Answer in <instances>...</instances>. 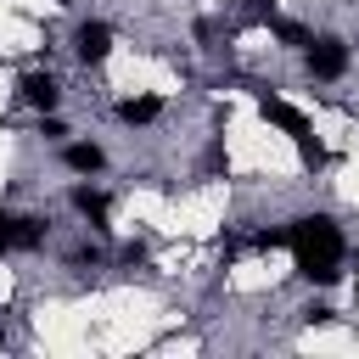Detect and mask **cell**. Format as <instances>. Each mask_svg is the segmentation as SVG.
<instances>
[{"label": "cell", "instance_id": "1", "mask_svg": "<svg viewBox=\"0 0 359 359\" xmlns=\"http://www.w3.org/2000/svg\"><path fill=\"white\" fill-rule=\"evenodd\" d=\"M292 258H297V275L314 280V286H331L342 275V230L337 219L325 213H309L292 224Z\"/></svg>", "mask_w": 359, "mask_h": 359}, {"label": "cell", "instance_id": "2", "mask_svg": "<svg viewBox=\"0 0 359 359\" xmlns=\"http://www.w3.org/2000/svg\"><path fill=\"white\" fill-rule=\"evenodd\" d=\"M258 112H264L269 123H280V129H286V135L297 140V151H303V163H314V168L325 163V146L314 140V123H309V118H303V112H297L292 101H280V95H264V101H258Z\"/></svg>", "mask_w": 359, "mask_h": 359}, {"label": "cell", "instance_id": "3", "mask_svg": "<svg viewBox=\"0 0 359 359\" xmlns=\"http://www.w3.org/2000/svg\"><path fill=\"white\" fill-rule=\"evenodd\" d=\"M309 73L314 79H342L348 73V45L342 39H314L309 45Z\"/></svg>", "mask_w": 359, "mask_h": 359}, {"label": "cell", "instance_id": "4", "mask_svg": "<svg viewBox=\"0 0 359 359\" xmlns=\"http://www.w3.org/2000/svg\"><path fill=\"white\" fill-rule=\"evenodd\" d=\"M73 50H79V62H84V67L107 62V50H112V28H107V22H79V34H73Z\"/></svg>", "mask_w": 359, "mask_h": 359}, {"label": "cell", "instance_id": "5", "mask_svg": "<svg viewBox=\"0 0 359 359\" xmlns=\"http://www.w3.org/2000/svg\"><path fill=\"white\" fill-rule=\"evenodd\" d=\"M17 95H22L28 107H39V112H50V107L62 101V90H56V79H50V73H22Z\"/></svg>", "mask_w": 359, "mask_h": 359}, {"label": "cell", "instance_id": "6", "mask_svg": "<svg viewBox=\"0 0 359 359\" xmlns=\"http://www.w3.org/2000/svg\"><path fill=\"white\" fill-rule=\"evenodd\" d=\"M73 208H79L95 230L107 224V191H95V185H73Z\"/></svg>", "mask_w": 359, "mask_h": 359}, {"label": "cell", "instance_id": "7", "mask_svg": "<svg viewBox=\"0 0 359 359\" xmlns=\"http://www.w3.org/2000/svg\"><path fill=\"white\" fill-rule=\"evenodd\" d=\"M118 118H123V123H157V118H163V101H157V95H129V101L118 107Z\"/></svg>", "mask_w": 359, "mask_h": 359}, {"label": "cell", "instance_id": "8", "mask_svg": "<svg viewBox=\"0 0 359 359\" xmlns=\"http://www.w3.org/2000/svg\"><path fill=\"white\" fill-rule=\"evenodd\" d=\"M62 163H67L73 174H101V163H107V157H101V146L79 140V146H67V151H62Z\"/></svg>", "mask_w": 359, "mask_h": 359}, {"label": "cell", "instance_id": "9", "mask_svg": "<svg viewBox=\"0 0 359 359\" xmlns=\"http://www.w3.org/2000/svg\"><path fill=\"white\" fill-rule=\"evenodd\" d=\"M39 241H45V219H34V213H22V219H17V247L28 252V247H39Z\"/></svg>", "mask_w": 359, "mask_h": 359}, {"label": "cell", "instance_id": "10", "mask_svg": "<svg viewBox=\"0 0 359 359\" xmlns=\"http://www.w3.org/2000/svg\"><path fill=\"white\" fill-rule=\"evenodd\" d=\"M0 252H17V219L0 208Z\"/></svg>", "mask_w": 359, "mask_h": 359}, {"label": "cell", "instance_id": "11", "mask_svg": "<svg viewBox=\"0 0 359 359\" xmlns=\"http://www.w3.org/2000/svg\"><path fill=\"white\" fill-rule=\"evenodd\" d=\"M275 34H280L286 45H309V28H303V22H275Z\"/></svg>", "mask_w": 359, "mask_h": 359}, {"label": "cell", "instance_id": "12", "mask_svg": "<svg viewBox=\"0 0 359 359\" xmlns=\"http://www.w3.org/2000/svg\"><path fill=\"white\" fill-rule=\"evenodd\" d=\"M62 6H67V0H62Z\"/></svg>", "mask_w": 359, "mask_h": 359}]
</instances>
